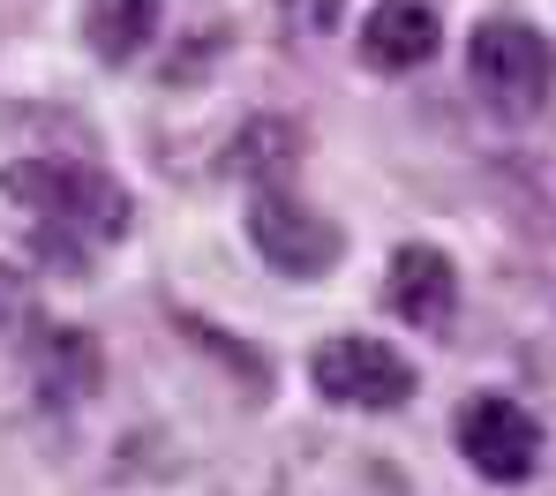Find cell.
Returning <instances> with one entry per match:
<instances>
[{"instance_id": "obj_1", "label": "cell", "mask_w": 556, "mask_h": 496, "mask_svg": "<svg viewBox=\"0 0 556 496\" xmlns=\"http://www.w3.org/2000/svg\"><path fill=\"white\" fill-rule=\"evenodd\" d=\"M0 196H15L23 211H38V249L68 271H84L76 241H121L128 233V189L113 174H98L84 158H15L0 174Z\"/></svg>"}, {"instance_id": "obj_2", "label": "cell", "mask_w": 556, "mask_h": 496, "mask_svg": "<svg viewBox=\"0 0 556 496\" xmlns=\"http://www.w3.org/2000/svg\"><path fill=\"white\" fill-rule=\"evenodd\" d=\"M466 76L496 120H534L556 91V46L519 15H489L466 38Z\"/></svg>"}, {"instance_id": "obj_3", "label": "cell", "mask_w": 556, "mask_h": 496, "mask_svg": "<svg viewBox=\"0 0 556 496\" xmlns=\"http://www.w3.org/2000/svg\"><path fill=\"white\" fill-rule=\"evenodd\" d=\"M308 377H316V392L331 398V406H362V414H399V406L414 398V384H421L399 346L362 339V331L324 339L316 361H308Z\"/></svg>"}, {"instance_id": "obj_4", "label": "cell", "mask_w": 556, "mask_h": 496, "mask_svg": "<svg viewBox=\"0 0 556 496\" xmlns=\"http://www.w3.org/2000/svg\"><path fill=\"white\" fill-rule=\"evenodd\" d=\"M452 436H459L466 467L481 474V482H504V489H519V482H534V467H542V421L519 406V398L504 392H473L459 406V421H452Z\"/></svg>"}, {"instance_id": "obj_5", "label": "cell", "mask_w": 556, "mask_h": 496, "mask_svg": "<svg viewBox=\"0 0 556 496\" xmlns=\"http://www.w3.org/2000/svg\"><path fill=\"white\" fill-rule=\"evenodd\" d=\"M249 241L264 249V264L271 271H286V279H324L331 264H339V226L324 218V211H308L301 196H286V189H256V203H249Z\"/></svg>"}, {"instance_id": "obj_6", "label": "cell", "mask_w": 556, "mask_h": 496, "mask_svg": "<svg viewBox=\"0 0 556 496\" xmlns=\"http://www.w3.org/2000/svg\"><path fill=\"white\" fill-rule=\"evenodd\" d=\"M437 38H444V23H437L429 0H376L369 15H362L354 53H362V68H376V76H414V68L437 61Z\"/></svg>"}, {"instance_id": "obj_7", "label": "cell", "mask_w": 556, "mask_h": 496, "mask_svg": "<svg viewBox=\"0 0 556 496\" xmlns=\"http://www.w3.org/2000/svg\"><path fill=\"white\" fill-rule=\"evenodd\" d=\"M383 301H391L399 323H414V331H444V323L459 316V264H452L444 249H429V241H406V249L391 256Z\"/></svg>"}, {"instance_id": "obj_8", "label": "cell", "mask_w": 556, "mask_h": 496, "mask_svg": "<svg viewBox=\"0 0 556 496\" xmlns=\"http://www.w3.org/2000/svg\"><path fill=\"white\" fill-rule=\"evenodd\" d=\"M23 361H30V384H38L46 406H84L105 384V354H98L91 331H76V323H38V339H30Z\"/></svg>"}, {"instance_id": "obj_9", "label": "cell", "mask_w": 556, "mask_h": 496, "mask_svg": "<svg viewBox=\"0 0 556 496\" xmlns=\"http://www.w3.org/2000/svg\"><path fill=\"white\" fill-rule=\"evenodd\" d=\"M301 151H308V128H301V120H286V113H256V120H241V128H233L226 166L271 189L278 174H293V166H301Z\"/></svg>"}, {"instance_id": "obj_10", "label": "cell", "mask_w": 556, "mask_h": 496, "mask_svg": "<svg viewBox=\"0 0 556 496\" xmlns=\"http://www.w3.org/2000/svg\"><path fill=\"white\" fill-rule=\"evenodd\" d=\"M84 30H91L98 61H136L159 38V0H91Z\"/></svg>"}, {"instance_id": "obj_11", "label": "cell", "mask_w": 556, "mask_h": 496, "mask_svg": "<svg viewBox=\"0 0 556 496\" xmlns=\"http://www.w3.org/2000/svg\"><path fill=\"white\" fill-rule=\"evenodd\" d=\"M278 15H286L293 30H339L346 0H278Z\"/></svg>"}, {"instance_id": "obj_12", "label": "cell", "mask_w": 556, "mask_h": 496, "mask_svg": "<svg viewBox=\"0 0 556 496\" xmlns=\"http://www.w3.org/2000/svg\"><path fill=\"white\" fill-rule=\"evenodd\" d=\"M23 308H30V279H23L15 264H0V339L23 323Z\"/></svg>"}]
</instances>
